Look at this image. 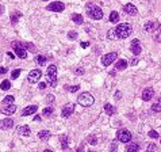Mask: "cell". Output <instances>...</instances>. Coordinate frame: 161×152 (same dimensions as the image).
<instances>
[{"label": "cell", "instance_id": "49", "mask_svg": "<svg viewBox=\"0 0 161 152\" xmlns=\"http://www.w3.org/2000/svg\"><path fill=\"white\" fill-rule=\"evenodd\" d=\"M115 98H116V99H121V93H116L115 94Z\"/></svg>", "mask_w": 161, "mask_h": 152}, {"label": "cell", "instance_id": "36", "mask_svg": "<svg viewBox=\"0 0 161 152\" xmlns=\"http://www.w3.org/2000/svg\"><path fill=\"white\" fill-rule=\"evenodd\" d=\"M52 113H53V107H45L43 112H42V114H43V116H46V117L52 116Z\"/></svg>", "mask_w": 161, "mask_h": 152}, {"label": "cell", "instance_id": "15", "mask_svg": "<svg viewBox=\"0 0 161 152\" xmlns=\"http://www.w3.org/2000/svg\"><path fill=\"white\" fill-rule=\"evenodd\" d=\"M157 27H159V23H157V22L149 21V22H146V23H145V26H144V30L146 31V33H150V31L156 30Z\"/></svg>", "mask_w": 161, "mask_h": 152}, {"label": "cell", "instance_id": "23", "mask_svg": "<svg viewBox=\"0 0 161 152\" xmlns=\"http://www.w3.org/2000/svg\"><path fill=\"white\" fill-rule=\"evenodd\" d=\"M140 151V145L137 144V142H131V144L127 145V148H126V152H138Z\"/></svg>", "mask_w": 161, "mask_h": 152}, {"label": "cell", "instance_id": "14", "mask_svg": "<svg viewBox=\"0 0 161 152\" xmlns=\"http://www.w3.org/2000/svg\"><path fill=\"white\" fill-rule=\"evenodd\" d=\"M37 109H38V106L37 104H30V106H27V107H24L23 109V112H22V116H31V114H35L37 113Z\"/></svg>", "mask_w": 161, "mask_h": 152}, {"label": "cell", "instance_id": "19", "mask_svg": "<svg viewBox=\"0 0 161 152\" xmlns=\"http://www.w3.org/2000/svg\"><path fill=\"white\" fill-rule=\"evenodd\" d=\"M50 136H52V133L49 131H46V129H43V131H41L38 133V139H39L41 141H46L47 139H50Z\"/></svg>", "mask_w": 161, "mask_h": 152}, {"label": "cell", "instance_id": "4", "mask_svg": "<svg viewBox=\"0 0 161 152\" xmlns=\"http://www.w3.org/2000/svg\"><path fill=\"white\" fill-rule=\"evenodd\" d=\"M93 102H95L93 95L91 93H81L77 97V103L80 104V106L88 107V106H91V104H93Z\"/></svg>", "mask_w": 161, "mask_h": 152}, {"label": "cell", "instance_id": "8", "mask_svg": "<svg viewBox=\"0 0 161 152\" xmlns=\"http://www.w3.org/2000/svg\"><path fill=\"white\" fill-rule=\"evenodd\" d=\"M41 76H42L41 69H33V71L28 72L27 80H28V83H37V82H39Z\"/></svg>", "mask_w": 161, "mask_h": 152}, {"label": "cell", "instance_id": "16", "mask_svg": "<svg viewBox=\"0 0 161 152\" xmlns=\"http://www.w3.org/2000/svg\"><path fill=\"white\" fill-rule=\"evenodd\" d=\"M18 133L20 136H23V137H28L31 135V131L27 125H22V126H18Z\"/></svg>", "mask_w": 161, "mask_h": 152}, {"label": "cell", "instance_id": "20", "mask_svg": "<svg viewBox=\"0 0 161 152\" xmlns=\"http://www.w3.org/2000/svg\"><path fill=\"white\" fill-rule=\"evenodd\" d=\"M127 61H126V60H118V61H116V64H115V69L116 71H123V69H126L127 68Z\"/></svg>", "mask_w": 161, "mask_h": 152}, {"label": "cell", "instance_id": "31", "mask_svg": "<svg viewBox=\"0 0 161 152\" xmlns=\"http://www.w3.org/2000/svg\"><path fill=\"white\" fill-rule=\"evenodd\" d=\"M107 38H108V40H111V41H114V40H116V38H118L115 28H111V30H110L108 33H107Z\"/></svg>", "mask_w": 161, "mask_h": 152}, {"label": "cell", "instance_id": "18", "mask_svg": "<svg viewBox=\"0 0 161 152\" xmlns=\"http://www.w3.org/2000/svg\"><path fill=\"white\" fill-rule=\"evenodd\" d=\"M12 126H14V120H11V118L3 120V121L0 122V128L2 129H11Z\"/></svg>", "mask_w": 161, "mask_h": 152}, {"label": "cell", "instance_id": "47", "mask_svg": "<svg viewBox=\"0 0 161 152\" xmlns=\"http://www.w3.org/2000/svg\"><path fill=\"white\" fill-rule=\"evenodd\" d=\"M34 121L39 122V121H41V116H38V114H37V116H34Z\"/></svg>", "mask_w": 161, "mask_h": 152}, {"label": "cell", "instance_id": "54", "mask_svg": "<svg viewBox=\"0 0 161 152\" xmlns=\"http://www.w3.org/2000/svg\"><path fill=\"white\" fill-rule=\"evenodd\" d=\"M92 152H95V151H92Z\"/></svg>", "mask_w": 161, "mask_h": 152}, {"label": "cell", "instance_id": "26", "mask_svg": "<svg viewBox=\"0 0 161 152\" xmlns=\"http://www.w3.org/2000/svg\"><path fill=\"white\" fill-rule=\"evenodd\" d=\"M110 22H111V23H118L119 22V14L116 11H112L111 14H110Z\"/></svg>", "mask_w": 161, "mask_h": 152}, {"label": "cell", "instance_id": "38", "mask_svg": "<svg viewBox=\"0 0 161 152\" xmlns=\"http://www.w3.org/2000/svg\"><path fill=\"white\" fill-rule=\"evenodd\" d=\"M68 38H69V40H76V38H77V33H76V31H69Z\"/></svg>", "mask_w": 161, "mask_h": 152}, {"label": "cell", "instance_id": "13", "mask_svg": "<svg viewBox=\"0 0 161 152\" xmlns=\"http://www.w3.org/2000/svg\"><path fill=\"white\" fill-rule=\"evenodd\" d=\"M15 112H16V106H15L14 103L12 104H4V107L0 110V113L5 114V116H11V114H14Z\"/></svg>", "mask_w": 161, "mask_h": 152}, {"label": "cell", "instance_id": "39", "mask_svg": "<svg viewBox=\"0 0 161 152\" xmlns=\"http://www.w3.org/2000/svg\"><path fill=\"white\" fill-rule=\"evenodd\" d=\"M118 150V144H116V141H112L111 147H110V152H116Z\"/></svg>", "mask_w": 161, "mask_h": 152}, {"label": "cell", "instance_id": "48", "mask_svg": "<svg viewBox=\"0 0 161 152\" xmlns=\"http://www.w3.org/2000/svg\"><path fill=\"white\" fill-rule=\"evenodd\" d=\"M76 152H84V148L83 147H79L77 150H76Z\"/></svg>", "mask_w": 161, "mask_h": 152}, {"label": "cell", "instance_id": "52", "mask_svg": "<svg viewBox=\"0 0 161 152\" xmlns=\"http://www.w3.org/2000/svg\"><path fill=\"white\" fill-rule=\"evenodd\" d=\"M43 152H53V151H52V150H45Z\"/></svg>", "mask_w": 161, "mask_h": 152}, {"label": "cell", "instance_id": "44", "mask_svg": "<svg viewBox=\"0 0 161 152\" xmlns=\"http://www.w3.org/2000/svg\"><path fill=\"white\" fill-rule=\"evenodd\" d=\"M80 45H81V48H84V49H85V48L90 46V42H88V41H83V42H81Z\"/></svg>", "mask_w": 161, "mask_h": 152}, {"label": "cell", "instance_id": "42", "mask_svg": "<svg viewBox=\"0 0 161 152\" xmlns=\"http://www.w3.org/2000/svg\"><path fill=\"white\" fill-rule=\"evenodd\" d=\"M137 64H138V59H137V57H133L131 61H130V65L134 66V65H137Z\"/></svg>", "mask_w": 161, "mask_h": 152}, {"label": "cell", "instance_id": "2", "mask_svg": "<svg viewBox=\"0 0 161 152\" xmlns=\"http://www.w3.org/2000/svg\"><path fill=\"white\" fill-rule=\"evenodd\" d=\"M87 15L90 17L91 19H95V21H99V19L103 18V11L100 7H97V6L95 4H88L87 6Z\"/></svg>", "mask_w": 161, "mask_h": 152}, {"label": "cell", "instance_id": "9", "mask_svg": "<svg viewBox=\"0 0 161 152\" xmlns=\"http://www.w3.org/2000/svg\"><path fill=\"white\" fill-rule=\"evenodd\" d=\"M47 11H52V12H62L65 10V4L61 2H53L47 6Z\"/></svg>", "mask_w": 161, "mask_h": 152}, {"label": "cell", "instance_id": "46", "mask_svg": "<svg viewBox=\"0 0 161 152\" xmlns=\"http://www.w3.org/2000/svg\"><path fill=\"white\" fill-rule=\"evenodd\" d=\"M5 72H7V68H4V66H0V75H4Z\"/></svg>", "mask_w": 161, "mask_h": 152}, {"label": "cell", "instance_id": "35", "mask_svg": "<svg viewBox=\"0 0 161 152\" xmlns=\"http://www.w3.org/2000/svg\"><path fill=\"white\" fill-rule=\"evenodd\" d=\"M66 90L69 91V93H76V91H79L80 90V86H71V87H68V86H66Z\"/></svg>", "mask_w": 161, "mask_h": 152}, {"label": "cell", "instance_id": "41", "mask_svg": "<svg viewBox=\"0 0 161 152\" xmlns=\"http://www.w3.org/2000/svg\"><path fill=\"white\" fill-rule=\"evenodd\" d=\"M149 137L150 139H157V137H159V133H157L156 131H150L149 132Z\"/></svg>", "mask_w": 161, "mask_h": 152}, {"label": "cell", "instance_id": "17", "mask_svg": "<svg viewBox=\"0 0 161 152\" xmlns=\"http://www.w3.org/2000/svg\"><path fill=\"white\" fill-rule=\"evenodd\" d=\"M123 11H125L127 15H137V7H135V6H133L131 3L126 4L125 7H123Z\"/></svg>", "mask_w": 161, "mask_h": 152}, {"label": "cell", "instance_id": "7", "mask_svg": "<svg viewBox=\"0 0 161 152\" xmlns=\"http://www.w3.org/2000/svg\"><path fill=\"white\" fill-rule=\"evenodd\" d=\"M116 57H118V53H116V52H111V53H107V55H104L102 57V65L103 66L111 65L112 63L116 60Z\"/></svg>", "mask_w": 161, "mask_h": 152}, {"label": "cell", "instance_id": "33", "mask_svg": "<svg viewBox=\"0 0 161 152\" xmlns=\"http://www.w3.org/2000/svg\"><path fill=\"white\" fill-rule=\"evenodd\" d=\"M87 141L90 142L91 145H96V144H97V139L95 137V136H88V137H87Z\"/></svg>", "mask_w": 161, "mask_h": 152}, {"label": "cell", "instance_id": "11", "mask_svg": "<svg viewBox=\"0 0 161 152\" xmlns=\"http://www.w3.org/2000/svg\"><path fill=\"white\" fill-rule=\"evenodd\" d=\"M130 50H131V53H133V55H134V56L140 55V53H141V50H142L140 40H133V41H131V45H130Z\"/></svg>", "mask_w": 161, "mask_h": 152}, {"label": "cell", "instance_id": "37", "mask_svg": "<svg viewBox=\"0 0 161 152\" xmlns=\"http://www.w3.org/2000/svg\"><path fill=\"white\" fill-rule=\"evenodd\" d=\"M19 75H20V69H14V71L11 72V79H18L19 78Z\"/></svg>", "mask_w": 161, "mask_h": 152}, {"label": "cell", "instance_id": "40", "mask_svg": "<svg viewBox=\"0 0 161 152\" xmlns=\"http://www.w3.org/2000/svg\"><path fill=\"white\" fill-rule=\"evenodd\" d=\"M46 102L47 103H53V102H54V95H52V94L47 95V97H46Z\"/></svg>", "mask_w": 161, "mask_h": 152}, {"label": "cell", "instance_id": "32", "mask_svg": "<svg viewBox=\"0 0 161 152\" xmlns=\"http://www.w3.org/2000/svg\"><path fill=\"white\" fill-rule=\"evenodd\" d=\"M15 101V98L12 97V95H7V97L3 99V104H12Z\"/></svg>", "mask_w": 161, "mask_h": 152}, {"label": "cell", "instance_id": "34", "mask_svg": "<svg viewBox=\"0 0 161 152\" xmlns=\"http://www.w3.org/2000/svg\"><path fill=\"white\" fill-rule=\"evenodd\" d=\"M145 152H159V148H157L156 144H149V147Z\"/></svg>", "mask_w": 161, "mask_h": 152}, {"label": "cell", "instance_id": "27", "mask_svg": "<svg viewBox=\"0 0 161 152\" xmlns=\"http://www.w3.org/2000/svg\"><path fill=\"white\" fill-rule=\"evenodd\" d=\"M20 17H22L20 12H19V11H15L14 14L11 15V18H9V19H11V23H12V25L18 23V21H19V18H20Z\"/></svg>", "mask_w": 161, "mask_h": 152}, {"label": "cell", "instance_id": "6", "mask_svg": "<svg viewBox=\"0 0 161 152\" xmlns=\"http://www.w3.org/2000/svg\"><path fill=\"white\" fill-rule=\"evenodd\" d=\"M116 139H118V141L129 142V141H131V133L127 129H119L116 132Z\"/></svg>", "mask_w": 161, "mask_h": 152}, {"label": "cell", "instance_id": "3", "mask_svg": "<svg viewBox=\"0 0 161 152\" xmlns=\"http://www.w3.org/2000/svg\"><path fill=\"white\" fill-rule=\"evenodd\" d=\"M115 31H116V36H118V38L125 40V38H127L131 34V25L121 23V25H118V26H116Z\"/></svg>", "mask_w": 161, "mask_h": 152}, {"label": "cell", "instance_id": "24", "mask_svg": "<svg viewBox=\"0 0 161 152\" xmlns=\"http://www.w3.org/2000/svg\"><path fill=\"white\" fill-rule=\"evenodd\" d=\"M104 112H106V114H108V116H112V114H115V107L110 103H106L104 104Z\"/></svg>", "mask_w": 161, "mask_h": 152}, {"label": "cell", "instance_id": "30", "mask_svg": "<svg viewBox=\"0 0 161 152\" xmlns=\"http://www.w3.org/2000/svg\"><path fill=\"white\" fill-rule=\"evenodd\" d=\"M61 147H62V150H66L69 147V139L65 135L61 136Z\"/></svg>", "mask_w": 161, "mask_h": 152}, {"label": "cell", "instance_id": "45", "mask_svg": "<svg viewBox=\"0 0 161 152\" xmlns=\"http://www.w3.org/2000/svg\"><path fill=\"white\" fill-rule=\"evenodd\" d=\"M38 88H39V90H45V88H46V83H39V84H38Z\"/></svg>", "mask_w": 161, "mask_h": 152}, {"label": "cell", "instance_id": "51", "mask_svg": "<svg viewBox=\"0 0 161 152\" xmlns=\"http://www.w3.org/2000/svg\"><path fill=\"white\" fill-rule=\"evenodd\" d=\"M3 11H4V7H3V6H2V4H0V15H2V14H3Z\"/></svg>", "mask_w": 161, "mask_h": 152}, {"label": "cell", "instance_id": "43", "mask_svg": "<svg viewBox=\"0 0 161 152\" xmlns=\"http://www.w3.org/2000/svg\"><path fill=\"white\" fill-rule=\"evenodd\" d=\"M75 72H76V75H83L84 74V69L83 68H76Z\"/></svg>", "mask_w": 161, "mask_h": 152}, {"label": "cell", "instance_id": "5", "mask_svg": "<svg viewBox=\"0 0 161 152\" xmlns=\"http://www.w3.org/2000/svg\"><path fill=\"white\" fill-rule=\"evenodd\" d=\"M11 48L14 49L15 55H16L19 59H22V60L27 59V50L24 49V48H22L20 42H12V44H11Z\"/></svg>", "mask_w": 161, "mask_h": 152}, {"label": "cell", "instance_id": "28", "mask_svg": "<svg viewBox=\"0 0 161 152\" xmlns=\"http://www.w3.org/2000/svg\"><path fill=\"white\" fill-rule=\"evenodd\" d=\"M153 40L156 41V42H161V25H159V27H157L156 33H154V36H153Z\"/></svg>", "mask_w": 161, "mask_h": 152}, {"label": "cell", "instance_id": "10", "mask_svg": "<svg viewBox=\"0 0 161 152\" xmlns=\"http://www.w3.org/2000/svg\"><path fill=\"white\" fill-rule=\"evenodd\" d=\"M75 112V104L72 102L64 104V107H62V112H61V116L64 117V118H68V117H71L72 114Z\"/></svg>", "mask_w": 161, "mask_h": 152}, {"label": "cell", "instance_id": "29", "mask_svg": "<svg viewBox=\"0 0 161 152\" xmlns=\"http://www.w3.org/2000/svg\"><path fill=\"white\" fill-rule=\"evenodd\" d=\"M0 88H2L3 91H8L9 88H11V83H9V80H3L2 83H0Z\"/></svg>", "mask_w": 161, "mask_h": 152}, {"label": "cell", "instance_id": "12", "mask_svg": "<svg viewBox=\"0 0 161 152\" xmlns=\"http://www.w3.org/2000/svg\"><path fill=\"white\" fill-rule=\"evenodd\" d=\"M153 97H154V90L152 87H146L144 91H142V99H144L145 102L150 101Z\"/></svg>", "mask_w": 161, "mask_h": 152}, {"label": "cell", "instance_id": "53", "mask_svg": "<svg viewBox=\"0 0 161 152\" xmlns=\"http://www.w3.org/2000/svg\"><path fill=\"white\" fill-rule=\"evenodd\" d=\"M45 2H47V0H45Z\"/></svg>", "mask_w": 161, "mask_h": 152}, {"label": "cell", "instance_id": "25", "mask_svg": "<svg viewBox=\"0 0 161 152\" xmlns=\"http://www.w3.org/2000/svg\"><path fill=\"white\" fill-rule=\"evenodd\" d=\"M152 110H153L154 113H160L161 112V97L157 99L156 103H153V106H152Z\"/></svg>", "mask_w": 161, "mask_h": 152}, {"label": "cell", "instance_id": "50", "mask_svg": "<svg viewBox=\"0 0 161 152\" xmlns=\"http://www.w3.org/2000/svg\"><path fill=\"white\" fill-rule=\"evenodd\" d=\"M7 55H8V57H9V59H14V57H15V56H14V55H12V53H11V52H8V53H7Z\"/></svg>", "mask_w": 161, "mask_h": 152}, {"label": "cell", "instance_id": "22", "mask_svg": "<svg viewBox=\"0 0 161 152\" xmlns=\"http://www.w3.org/2000/svg\"><path fill=\"white\" fill-rule=\"evenodd\" d=\"M71 18H72V22H75L76 25H81L84 22L83 15H80V14H73Z\"/></svg>", "mask_w": 161, "mask_h": 152}, {"label": "cell", "instance_id": "1", "mask_svg": "<svg viewBox=\"0 0 161 152\" xmlns=\"http://www.w3.org/2000/svg\"><path fill=\"white\" fill-rule=\"evenodd\" d=\"M57 65L52 64L47 66V71H46V83L50 86V87H57Z\"/></svg>", "mask_w": 161, "mask_h": 152}, {"label": "cell", "instance_id": "21", "mask_svg": "<svg viewBox=\"0 0 161 152\" xmlns=\"http://www.w3.org/2000/svg\"><path fill=\"white\" fill-rule=\"evenodd\" d=\"M34 60H35V63H37L38 65H45V64H46L47 57H46V56H43V55H37Z\"/></svg>", "mask_w": 161, "mask_h": 152}]
</instances>
